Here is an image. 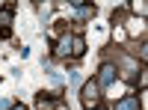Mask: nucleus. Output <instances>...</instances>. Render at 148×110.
Segmentation results:
<instances>
[{"mask_svg":"<svg viewBox=\"0 0 148 110\" xmlns=\"http://www.w3.org/2000/svg\"><path fill=\"white\" fill-rule=\"evenodd\" d=\"M9 110H27V107H24V104H12Z\"/></svg>","mask_w":148,"mask_h":110,"instance_id":"nucleus-9","label":"nucleus"},{"mask_svg":"<svg viewBox=\"0 0 148 110\" xmlns=\"http://www.w3.org/2000/svg\"><path fill=\"white\" fill-rule=\"evenodd\" d=\"M86 54V39H83V36H71V57H83Z\"/></svg>","mask_w":148,"mask_h":110,"instance_id":"nucleus-6","label":"nucleus"},{"mask_svg":"<svg viewBox=\"0 0 148 110\" xmlns=\"http://www.w3.org/2000/svg\"><path fill=\"white\" fill-rule=\"evenodd\" d=\"M68 80L74 83V86H80V75H77V71H68Z\"/></svg>","mask_w":148,"mask_h":110,"instance_id":"nucleus-8","label":"nucleus"},{"mask_svg":"<svg viewBox=\"0 0 148 110\" xmlns=\"http://www.w3.org/2000/svg\"><path fill=\"white\" fill-rule=\"evenodd\" d=\"M116 110H139V95H125V98H119Z\"/></svg>","mask_w":148,"mask_h":110,"instance_id":"nucleus-5","label":"nucleus"},{"mask_svg":"<svg viewBox=\"0 0 148 110\" xmlns=\"http://www.w3.org/2000/svg\"><path fill=\"white\" fill-rule=\"evenodd\" d=\"M56 110H65V107H56Z\"/></svg>","mask_w":148,"mask_h":110,"instance_id":"nucleus-10","label":"nucleus"},{"mask_svg":"<svg viewBox=\"0 0 148 110\" xmlns=\"http://www.w3.org/2000/svg\"><path fill=\"white\" fill-rule=\"evenodd\" d=\"M80 101L86 110H95V107H101V86H98L95 80H86L80 83Z\"/></svg>","mask_w":148,"mask_h":110,"instance_id":"nucleus-1","label":"nucleus"},{"mask_svg":"<svg viewBox=\"0 0 148 110\" xmlns=\"http://www.w3.org/2000/svg\"><path fill=\"white\" fill-rule=\"evenodd\" d=\"M53 54H56L59 59L71 57V33H62V36H59V42H56V48H53Z\"/></svg>","mask_w":148,"mask_h":110,"instance_id":"nucleus-3","label":"nucleus"},{"mask_svg":"<svg viewBox=\"0 0 148 110\" xmlns=\"http://www.w3.org/2000/svg\"><path fill=\"white\" fill-rule=\"evenodd\" d=\"M74 15H77V21H86V18L95 15V6H80V3H74Z\"/></svg>","mask_w":148,"mask_h":110,"instance_id":"nucleus-7","label":"nucleus"},{"mask_svg":"<svg viewBox=\"0 0 148 110\" xmlns=\"http://www.w3.org/2000/svg\"><path fill=\"white\" fill-rule=\"evenodd\" d=\"M116 71H119V68H116L113 63H104V66H101V71H98V80H95L98 86H101V92H104L107 86H113V83H116Z\"/></svg>","mask_w":148,"mask_h":110,"instance_id":"nucleus-2","label":"nucleus"},{"mask_svg":"<svg viewBox=\"0 0 148 110\" xmlns=\"http://www.w3.org/2000/svg\"><path fill=\"white\" fill-rule=\"evenodd\" d=\"M119 59H121V77H125V80H133V77H136V71H139V66L133 63L130 57H119Z\"/></svg>","mask_w":148,"mask_h":110,"instance_id":"nucleus-4","label":"nucleus"},{"mask_svg":"<svg viewBox=\"0 0 148 110\" xmlns=\"http://www.w3.org/2000/svg\"><path fill=\"white\" fill-rule=\"evenodd\" d=\"M95 110H101V107H95Z\"/></svg>","mask_w":148,"mask_h":110,"instance_id":"nucleus-11","label":"nucleus"}]
</instances>
